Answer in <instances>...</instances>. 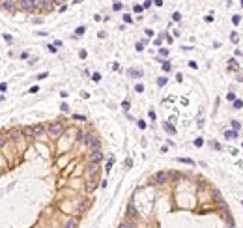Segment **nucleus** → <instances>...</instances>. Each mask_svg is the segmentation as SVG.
<instances>
[{
    "label": "nucleus",
    "instance_id": "obj_1",
    "mask_svg": "<svg viewBox=\"0 0 243 228\" xmlns=\"http://www.w3.org/2000/svg\"><path fill=\"white\" fill-rule=\"evenodd\" d=\"M49 135H50V139H58L60 135H62V131H64V124H60V121H54V124H50L49 125Z\"/></svg>",
    "mask_w": 243,
    "mask_h": 228
},
{
    "label": "nucleus",
    "instance_id": "obj_2",
    "mask_svg": "<svg viewBox=\"0 0 243 228\" xmlns=\"http://www.w3.org/2000/svg\"><path fill=\"white\" fill-rule=\"evenodd\" d=\"M82 142L88 146L90 150H99V139H95L94 135H84V140Z\"/></svg>",
    "mask_w": 243,
    "mask_h": 228
},
{
    "label": "nucleus",
    "instance_id": "obj_3",
    "mask_svg": "<svg viewBox=\"0 0 243 228\" xmlns=\"http://www.w3.org/2000/svg\"><path fill=\"white\" fill-rule=\"evenodd\" d=\"M97 172H99V163H90L88 170H86V174H88V178H90V180H94L95 176H97Z\"/></svg>",
    "mask_w": 243,
    "mask_h": 228
},
{
    "label": "nucleus",
    "instance_id": "obj_4",
    "mask_svg": "<svg viewBox=\"0 0 243 228\" xmlns=\"http://www.w3.org/2000/svg\"><path fill=\"white\" fill-rule=\"evenodd\" d=\"M168 180H170V174L168 172H157V174H155V181H157V183H168Z\"/></svg>",
    "mask_w": 243,
    "mask_h": 228
},
{
    "label": "nucleus",
    "instance_id": "obj_5",
    "mask_svg": "<svg viewBox=\"0 0 243 228\" xmlns=\"http://www.w3.org/2000/svg\"><path fill=\"white\" fill-rule=\"evenodd\" d=\"M101 159H103V153H101L99 150H92V151H90V163H99Z\"/></svg>",
    "mask_w": 243,
    "mask_h": 228
},
{
    "label": "nucleus",
    "instance_id": "obj_6",
    "mask_svg": "<svg viewBox=\"0 0 243 228\" xmlns=\"http://www.w3.org/2000/svg\"><path fill=\"white\" fill-rule=\"evenodd\" d=\"M21 9L23 11H34V6H32V2L30 0H21Z\"/></svg>",
    "mask_w": 243,
    "mask_h": 228
},
{
    "label": "nucleus",
    "instance_id": "obj_7",
    "mask_svg": "<svg viewBox=\"0 0 243 228\" xmlns=\"http://www.w3.org/2000/svg\"><path fill=\"white\" fill-rule=\"evenodd\" d=\"M32 131H34V136H41V135L45 133V127H43L41 124H36V125L32 127Z\"/></svg>",
    "mask_w": 243,
    "mask_h": 228
},
{
    "label": "nucleus",
    "instance_id": "obj_8",
    "mask_svg": "<svg viewBox=\"0 0 243 228\" xmlns=\"http://www.w3.org/2000/svg\"><path fill=\"white\" fill-rule=\"evenodd\" d=\"M53 0H41V9L43 11H50V9H53Z\"/></svg>",
    "mask_w": 243,
    "mask_h": 228
},
{
    "label": "nucleus",
    "instance_id": "obj_9",
    "mask_svg": "<svg viewBox=\"0 0 243 228\" xmlns=\"http://www.w3.org/2000/svg\"><path fill=\"white\" fill-rule=\"evenodd\" d=\"M23 136V133L19 129H11V133H9V139H13V140H19Z\"/></svg>",
    "mask_w": 243,
    "mask_h": 228
},
{
    "label": "nucleus",
    "instance_id": "obj_10",
    "mask_svg": "<svg viewBox=\"0 0 243 228\" xmlns=\"http://www.w3.org/2000/svg\"><path fill=\"white\" fill-rule=\"evenodd\" d=\"M64 228H77V221H75V219H68V221H65V224H64Z\"/></svg>",
    "mask_w": 243,
    "mask_h": 228
},
{
    "label": "nucleus",
    "instance_id": "obj_11",
    "mask_svg": "<svg viewBox=\"0 0 243 228\" xmlns=\"http://www.w3.org/2000/svg\"><path fill=\"white\" fill-rule=\"evenodd\" d=\"M23 135H24V136H34L32 127H24V129H23Z\"/></svg>",
    "mask_w": 243,
    "mask_h": 228
},
{
    "label": "nucleus",
    "instance_id": "obj_12",
    "mask_svg": "<svg viewBox=\"0 0 243 228\" xmlns=\"http://www.w3.org/2000/svg\"><path fill=\"white\" fill-rule=\"evenodd\" d=\"M129 75H133V77H142V71H140V69H129Z\"/></svg>",
    "mask_w": 243,
    "mask_h": 228
},
{
    "label": "nucleus",
    "instance_id": "obj_13",
    "mask_svg": "<svg viewBox=\"0 0 243 228\" xmlns=\"http://www.w3.org/2000/svg\"><path fill=\"white\" fill-rule=\"evenodd\" d=\"M94 189H95V181H94V180H90V181H88V185H86V191L90 192V191H94Z\"/></svg>",
    "mask_w": 243,
    "mask_h": 228
},
{
    "label": "nucleus",
    "instance_id": "obj_14",
    "mask_svg": "<svg viewBox=\"0 0 243 228\" xmlns=\"http://www.w3.org/2000/svg\"><path fill=\"white\" fill-rule=\"evenodd\" d=\"M30 2H32L34 9H41V0H30Z\"/></svg>",
    "mask_w": 243,
    "mask_h": 228
},
{
    "label": "nucleus",
    "instance_id": "obj_15",
    "mask_svg": "<svg viewBox=\"0 0 243 228\" xmlns=\"http://www.w3.org/2000/svg\"><path fill=\"white\" fill-rule=\"evenodd\" d=\"M4 8H6L8 11H13V9H15V6H13V2H4Z\"/></svg>",
    "mask_w": 243,
    "mask_h": 228
},
{
    "label": "nucleus",
    "instance_id": "obj_16",
    "mask_svg": "<svg viewBox=\"0 0 243 228\" xmlns=\"http://www.w3.org/2000/svg\"><path fill=\"white\" fill-rule=\"evenodd\" d=\"M84 30H86L84 26H79L77 30H75V34H77V36H82V34H84Z\"/></svg>",
    "mask_w": 243,
    "mask_h": 228
},
{
    "label": "nucleus",
    "instance_id": "obj_17",
    "mask_svg": "<svg viewBox=\"0 0 243 228\" xmlns=\"http://www.w3.org/2000/svg\"><path fill=\"white\" fill-rule=\"evenodd\" d=\"M6 140H8V136H6V135H0V148L6 144Z\"/></svg>",
    "mask_w": 243,
    "mask_h": 228
},
{
    "label": "nucleus",
    "instance_id": "obj_18",
    "mask_svg": "<svg viewBox=\"0 0 243 228\" xmlns=\"http://www.w3.org/2000/svg\"><path fill=\"white\" fill-rule=\"evenodd\" d=\"M213 198H215L217 202H219V200L222 198V196H221V192H219V191H213Z\"/></svg>",
    "mask_w": 243,
    "mask_h": 228
},
{
    "label": "nucleus",
    "instance_id": "obj_19",
    "mask_svg": "<svg viewBox=\"0 0 243 228\" xmlns=\"http://www.w3.org/2000/svg\"><path fill=\"white\" fill-rule=\"evenodd\" d=\"M157 84H159V86H165V84H166V77H161V79L157 80Z\"/></svg>",
    "mask_w": 243,
    "mask_h": 228
},
{
    "label": "nucleus",
    "instance_id": "obj_20",
    "mask_svg": "<svg viewBox=\"0 0 243 228\" xmlns=\"http://www.w3.org/2000/svg\"><path fill=\"white\" fill-rule=\"evenodd\" d=\"M226 136H228V139H232V136H237V131H228V133H226Z\"/></svg>",
    "mask_w": 243,
    "mask_h": 228
},
{
    "label": "nucleus",
    "instance_id": "obj_21",
    "mask_svg": "<svg viewBox=\"0 0 243 228\" xmlns=\"http://www.w3.org/2000/svg\"><path fill=\"white\" fill-rule=\"evenodd\" d=\"M135 90H136V92H144V86H142V84H136Z\"/></svg>",
    "mask_w": 243,
    "mask_h": 228
},
{
    "label": "nucleus",
    "instance_id": "obj_22",
    "mask_svg": "<svg viewBox=\"0 0 243 228\" xmlns=\"http://www.w3.org/2000/svg\"><path fill=\"white\" fill-rule=\"evenodd\" d=\"M232 127H234V131L239 129V121H232Z\"/></svg>",
    "mask_w": 243,
    "mask_h": 228
},
{
    "label": "nucleus",
    "instance_id": "obj_23",
    "mask_svg": "<svg viewBox=\"0 0 243 228\" xmlns=\"http://www.w3.org/2000/svg\"><path fill=\"white\" fill-rule=\"evenodd\" d=\"M172 19H174V21H180V19H181V15H180L178 11H176L174 15H172Z\"/></svg>",
    "mask_w": 243,
    "mask_h": 228
},
{
    "label": "nucleus",
    "instance_id": "obj_24",
    "mask_svg": "<svg viewBox=\"0 0 243 228\" xmlns=\"http://www.w3.org/2000/svg\"><path fill=\"white\" fill-rule=\"evenodd\" d=\"M241 105H243V103H241V101H239V99H236V103H234V107H236V109H241Z\"/></svg>",
    "mask_w": 243,
    "mask_h": 228
},
{
    "label": "nucleus",
    "instance_id": "obj_25",
    "mask_svg": "<svg viewBox=\"0 0 243 228\" xmlns=\"http://www.w3.org/2000/svg\"><path fill=\"white\" fill-rule=\"evenodd\" d=\"M92 79H94V80H95V82H97V80H99V79H101V75H99V73H94V75H92Z\"/></svg>",
    "mask_w": 243,
    "mask_h": 228
},
{
    "label": "nucleus",
    "instance_id": "obj_26",
    "mask_svg": "<svg viewBox=\"0 0 243 228\" xmlns=\"http://www.w3.org/2000/svg\"><path fill=\"white\" fill-rule=\"evenodd\" d=\"M120 228H133V226H131L129 222H122V224H120Z\"/></svg>",
    "mask_w": 243,
    "mask_h": 228
},
{
    "label": "nucleus",
    "instance_id": "obj_27",
    "mask_svg": "<svg viewBox=\"0 0 243 228\" xmlns=\"http://www.w3.org/2000/svg\"><path fill=\"white\" fill-rule=\"evenodd\" d=\"M6 90H8V86L4 84V82H0V92H6Z\"/></svg>",
    "mask_w": 243,
    "mask_h": 228
},
{
    "label": "nucleus",
    "instance_id": "obj_28",
    "mask_svg": "<svg viewBox=\"0 0 243 228\" xmlns=\"http://www.w3.org/2000/svg\"><path fill=\"white\" fill-rule=\"evenodd\" d=\"M124 21H125V23H131L133 19H131V15H124Z\"/></svg>",
    "mask_w": 243,
    "mask_h": 228
},
{
    "label": "nucleus",
    "instance_id": "obj_29",
    "mask_svg": "<svg viewBox=\"0 0 243 228\" xmlns=\"http://www.w3.org/2000/svg\"><path fill=\"white\" fill-rule=\"evenodd\" d=\"M165 129L168 131V133H174V127H172V125H165Z\"/></svg>",
    "mask_w": 243,
    "mask_h": 228
},
{
    "label": "nucleus",
    "instance_id": "obj_30",
    "mask_svg": "<svg viewBox=\"0 0 243 228\" xmlns=\"http://www.w3.org/2000/svg\"><path fill=\"white\" fill-rule=\"evenodd\" d=\"M163 67H165V71H168V69H170V64L168 62H163Z\"/></svg>",
    "mask_w": 243,
    "mask_h": 228
},
{
    "label": "nucleus",
    "instance_id": "obj_31",
    "mask_svg": "<svg viewBox=\"0 0 243 228\" xmlns=\"http://www.w3.org/2000/svg\"><path fill=\"white\" fill-rule=\"evenodd\" d=\"M60 109H62L64 112H68V110H69V107H68V105H65V103H62V107H60Z\"/></svg>",
    "mask_w": 243,
    "mask_h": 228
},
{
    "label": "nucleus",
    "instance_id": "obj_32",
    "mask_svg": "<svg viewBox=\"0 0 243 228\" xmlns=\"http://www.w3.org/2000/svg\"><path fill=\"white\" fill-rule=\"evenodd\" d=\"M181 161V163H187V165H193V161H191V159H180Z\"/></svg>",
    "mask_w": 243,
    "mask_h": 228
},
{
    "label": "nucleus",
    "instance_id": "obj_33",
    "mask_svg": "<svg viewBox=\"0 0 243 228\" xmlns=\"http://www.w3.org/2000/svg\"><path fill=\"white\" fill-rule=\"evenodd\" d=\"M144 49V43H136V50H142Z\"/></svg>",
    "mask_w": 243,
    "mask_h": 228
},
{
    "label": "nucleus",
    "instance_id": "obj_34",
    "mask_svg": "<svg viewBox=\"0 0 243 228\" xmlns=\"http://www.w3.org/2000/svg\"><path fill=\"white\" fill-rule=\"evenodd\" d=\"M239 19H241V17H239V15H236V17H234V19H232V21H234V24H237V23H239Z\"/></svg>",
    "mask_w": 243,
    "mask_h": 228
},
{
    "label": "nucleus",
    "instance_id": "obj_35",
    "mask_svg": "<svg viewBox=\"0 0 243 228\" xmlns=\"http://www.w3.org/2000/svg\"><path fill=\"white\" fill-rule=\"evenodd\" d=\"M155 4H157V6H161V4H163V0H153Z\"/></svg>",
    "mask_w": 243,
    "mask_h": 228
},
{
    "label": "nucleus",
    "instance_id": "obj_36",
    "mask_svg": "<svg viewBox=\"0 0 243 228\" xmlns=\"http://www.w3.org/2000/svg\"><path fill=\"white\" fill-rule=\"evenodd\" d=\"M53 2H54V4H62L64 0H53Z\"/></svg>",
    "mask_w": 243,
    "mask_h": 228
},
{
    "label": "nucleus",
    "instance_id": "obj_37",
    "mask_svg": "<svg viewBox=\"0 0 243 228\" xmlns=\"http://www.w3.org/2000/svg\"><path fill=\"white\" fill-rule=\"evenodd\" d=\"M80 2H82V0H75V4H80Z\"/></svg>",
    "mask_w": 243,
    "mask_h": 228
}]
</instances>
